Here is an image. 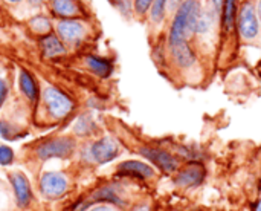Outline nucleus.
I'll use <instances>...</instances> for the list:
<instances>
[{"mask_svg": "<svg viewBox=\"0 0 261 211\" xmlns=\"http://www.w3.org/2000/svg\"><path fill=\"white\" fill-rule=\"evenodd\" d=\"M20 89L21 92L28 97L29 101H37L38 100V84L37 81L34 80V77L28 72V71H20Z\"/></svg>", "mask_w": 261, "mask_h": 211, "instance_id": "2eb2a0df", "label": "nucleus"}, {"mask_svg": "<svg viewBox=\"0 0 261 211\" xmlns=\"http://www.w3.org/2000/svg\"><path fill=\"white\" fill-rule=\"evenodd\" d=\"M40 46H41V51L44 54V57L47 58H52V57H57V55H61L66 52L63 43L60 41L58 37L55 35H44L40 41Z\"/></svg>", "mask_w": 261, "mask_h": 211, "instance_id": "dca6fc26", "label": "nucleus"}, {"mask_svg": "<svg viewBox=\"0 0 261 211\" xmlns=\"http://www.w3.org/2000/svg\"><path fill=\"white\" fill-rule=\"evenodd\" d=\"M184 2H185V0H168V6H167V9H168V11H174V9H177Z\"/></svg>", "mask_w": 261, "mask_h": 211, "instance_id": "bb28decb", "label": "nucleus"}, {"mask_svg": "<svg viewBox=\"0 0 261 211\" xmlns=\"http://www.w3.org/2000/svg\"><path fill=\"white\" fill-rule=\"evenodd\" d=\"M206 176L205 167L200 162H190L185 169L177 172L174 176V184L184 189H193L203 182Z\"/></svg>", "mask_w": 261, "mask_h": 211, "instance_id": "9d476101", "label": "nucleus"}, {"mask_svg": "<svg viewBox=\"0 0 261 211\" xmlns=\"http://www.w3.org/2000/svg\"><path fill=\"white\" fill-rule=\"evenodd\" d=\"M75 150V141L69 136H60L44 141L37 147V158L41 161L49 159H66Z\"/></svg>", "mask_w": 261, "mask_h": 211, "instance_id": "f03ea898", "label": "nucleus"}, {"mask_svg": "<svg viewBox=\"0 0 261 211\" xmlns=\"http://www.w3.org/2000/svg\"><path fill=\"white\" fill-rule=\"evenodd\" d=\"M31 26L35 32H41V34H46L50 31V21L44 17H35L31 20Z\"/></svg>", "mask_w": 261, "mask_h": 211, "instance_id": "412c9836", "label": "nucleus"}, {"mask_svg": "<svg viewBox=\"0 0 261 211\" xmlns=\"http://www.w3.org/2000/svg\"><path fill=\"white\" fill-rule=\"evenodd\" d=\"M0 136L3 139H14L17 136V130L11 124H8L5 121H0Z\"/></svg>", "mask_w": 261, "mask_h": 211, "instance_id": "5701e85b", "label": "nucleus"}, {"mask_svg": "<svg viewBox=\"0 0 261 211\" xmlns=\"http://www.w3.org/2000/svg\"><path fill=\"white\" fill-rule=\"evenodd\" d=\"M257 11H258V15H260V18H261V0L258 2V9H257Z\"/></svg>", "mask_w": 261, "mask_h": 211, "instance_id": "7c9ffc66", "label": "nucleus"}, {"mask_svg": "<svg viewBox=\"0 0 261 211\" xmlns=\"http://www.w3.org/2000/svg\"><path fill=\"white\" fill-rule=\"evenodd\" d=\"M170 51L173 54L176 64L182 69H190L196 63V54L190 48L188 43H182V44H177L174 48H170Z\"/></svg>", "mask_w": 261, "mask_h": 211, "instance_id": "ddd939ff", "label": "nucleus"}, {"mask_svg": "<svg viewBox=\"0 0 261 211\" xmlns=\"http://www.w3.org/2000/svg\"><path fill=\"white\" fill-rule=\"evenodd\" d=\"M118 155H119L118 143L110 136H104V138L95 141L92 146H89L84 159L96 162V164H107V162L113 161Z\"/></svg>", "mask_w": 261, "mask_h": 211, "instance_id": "20e7f679", "label": "nucleus"}, {"mask_svg": "<svg viewBox=\"0 0 261 211\" xmlns=\"http://www.w3.org/2000/svg\"><path fill=\"white\" fill-rule=\"evenodd\" d=\"M86 63L89 66V69L96 74L98 77L101 78H107L112 75L113 72V64L112 61H109L107 58H102V57H96V55H89L86 58Z\"/></svg>", "mask_w": 261, "mask_h": 211, "instance_id": "4468645a", "label": "nucleus"}, {"mask_svg": "<svg viewBox=\"0 0 261 211\" xmlns=\"http://www.w3.org/2000/svg\"><path fill=\"white\" fill-rule=\"evenodd\" d=\"M8 178H9V184L12 187V192H14V199H15L17 207L20 210L28 208L32 202V189H31L29 179L21 172L9 173Z\"/></svg>", "mask_w": 261, "mask_h": 211, "instance_id": "0eeeda50", "label": "nucleus"}, {"mask_svg": "<svg viewBox=\"0 0 261 211\" xmlns=\"http://www.w3.org/2000/svg\"><path fill=\"white\" fill-rule=\"evenodd\" d=\"M255 211H261V199L257 202V205H255Z\"/></svg>", "mask_w": 261, "mask_h": 211, "instance_id": "c756f323", "label": "nucleus"}, {"mask_svg": "<svg viewBox=\"0 0 261 211\" xmlns=\"http://www.w3.org/2000/svg\"><path fill=\"white\" fill-rule=\"evenodd\" d=\"M118 172L121 175H127V176H135V178H139V179H148V178H153L154 175V170L141 162V161H124L118 166Z\"/></svg>", "mask_w": 261, "mask_h": 211, "instance_id": "9b49d317", "label": "nucleus"}, {"mask_svg": "<svg viewBox=\"0 0 261 211\" xmlns=\"http://www.w3.org/2000/svg\"><path fill=\"white\" fill-rule=\"evenodd\" d=\"M95 202H110V204H115L119 207L125 205V201L122 199L121 193L118 192V189L115 185H104V187H99L98 190H95L92 195H89V198L86 201L78 204L75 207V211H84V208H87L89 205H92Z\"/></svg>", "mask_w": 261, "mask_h": 211, "instance_id": "1a4fd4ad", "label": "nucleus"}, {"mask_svg": "<svg viewBox=\"0 0 261 211\" xmlns=\"http://www.w3.org/2000/svg\"><path fill=\"white\" fill-rule=\"evenodd\" d=\"M260 23L257 9L252 2H245L239 12V32L245 40H252L258 35Z\"/></svg>", "mask_w": 261, "mask_h": 211, "instance_id": "423d86ee", "label": "nucleus"}, {"mask_svg": "<svg viewBox=\"0 0 261 211\" xmlns=\"http://www.w3.org/2000/svg\"><path fill=\"white\" fill-rule=\"evenodd\" d=\"M44 97V103H46V107H47V112L54 116V118H64L67 116L72 109H73V103L72 100L64 93L61 92L60 89L57 87H47L43 93Z\"/></svg>", "mask_w": 261, "mask_h": 211, "instance_id": "39448f33", "label": "nucleus"}, {"mask_svg": "<svg viewBox=\"0 0 261 211\" xmlns=\"http://www.w3.org/2000/svg\"><path fill=\"white\" fill-rule=\"evenodd\" d=\"M0 199H2V193H0Z\"/></svg>", "mask_w": 261, "mask_h": 211, "instance_id": "72a5a7b5", "label": "nucleus"}, {"mask_svg": "<svg viewBox=\"0 0 261 211\" xmlns=\"http://www.w3.org/2000/svg\"><path fill=\"white\" fill-rule=\"evenodd\" d=\"M6 92H8L6 84H5V81L0 78V106L3 104V101H5V98H6Z\"/></svg>", "mask_w": 261, "mask_h": 211, "instance_id": "a878e982", "label": "nucleus"}, {"mask_svg": "<svg viewBox=\"0 0 261 211\" xmlns=\"http://www.w3.org/2000/svg\"><path fill=\"white\" fill-rule=\"evenodd\" d=\"M92 130H93V123L90 121V118L89 116H81L80 121L75 126V133L76 135H81V136H86Z\"/></svg>", "mask_w": 261, "mask_h": 211, "instance_id": "aec40b11", "label": "nucleus"}, {"mask_svg": "<svg viewBox=\"0 0 261 211\" xmlns=\"http://www.w3.org/2000/svg\"><path fill=\"white\" fill-rule=\"evenodd\" d=\"M57 31L60 37L69 43H75L83 38L84 35V26L76 20H63L57 25Z\"/></svg>", "mask_w": 261, "mask_h": 211, "instance_id": "f8f14e48", "label": "nucleus"}, {"mask_svg": "<svg viewBox=\"0 0 261 211\" xmlns=\"http://www.w3.org/2000/svg\"><path fill=\"white\" fill-rule=\"evenodd\" d=\"M14 161V150L8 146H0V166H9Z\"/></svg>", "mask_w": 261, "mask_h": 211, "instance_id": "4be33fe9", "label": "nucleus"}, {"mask_svg": "<svg viewBox=\"0 0 261 211\" xmlns=\"http://www.w3.org/2000/svg\"><path fill=\"white\" fill-rule=\"evenodd\" d=\"M67 189H69L67 178L61 172H44L38 182L40 195L47 201H55L63 198L67 193Z\"/></svg>", "mask_w": 261, "mask_h": 211, "instance_id": "7ed1b4c3", "label": "nucleus"}, {"mask_svg": "<svg viewBox=\"0 0 261 211\" xmlns=\"http://www.w3.org/2000/svg\"><path fill=\"white\" fill-rule=\"evenodd\" d=\"M151 3L153 0H135V11L142 15L151 8Z\"/></svg>", "mask_w": 261, "mask_h": 211, "instance_id": "393cba45", "label": "nucleus"}, {"mask_svg": "<svg viewBox=\"0 0 261 211\" xmlns=\"http://www.w3.org/2000/svg\"><path fill=\"white\" fill-rule=\"evenodd\" d=\"M167 6H168V0H153L150 15H151V20L154 23H161L164 20Z\"/></svg>", "mask_w": 261, "mask_h": 211, "instance_id": "6ab92c4d", "label": "nucleus"}, {"mask_svg": "<svg viewBox=\"0 0 261 211\" xmlns=\"http://www.w3.org/2000/svg\"><path fill=\"white\" fill-rule=\"evenodd\" d=\"M41 0H31V3H35V5H40Z\"/></svg>", "mask_w": 261, "mask_h": 211, "instance_id": "2f4dec72", "label": "nucleus"}, {"mask_svg": "<svg viewBox=\"0 0 261 211\" xmlns=\"http://www.w3.org/2000/svg\"><path fill=\"white\" fill-rule=\"evenodd\" d=\"M236 15H237V0H223L222 21L226 31H231L234 28Z\"/></svg>", "mask_w": 261, "mask_h": 211, "instance_id": "f3484780", "label": "nucleus"}, {"mask_svg": "<svg viewBox=\"0 0 261 211\" xmlns=\"http://www.w3.org/2000/svg\"><path fill=\"white\" fill-rule=\"evenodd\" d=\"M133 211H150V208H148V205H138Z\"/></svg>", "mask_w": 261, "mask_h": 211, "instance_id": "c85d7f7f", "label": "nucleus"}, {"mask_svg": "<svg viewBox=\"0 0 261 211\" xmlns=\"http://www.w3.org/2000/svg\"><path fill=\"white\" fill-rule=\"evenodd\" d=\"M200 8L202 6L197 0H185L176 9L174 18L170 28V35H168L170 48L187 43V38L196 34V21H197Z\"/></svg>", "mask_w": 261, "mask_h": 211, "instance_id": "f257e3e1", "label": "nucleus"}, {"mask_svg": "<svg viewBox=\"0 0 261 211\" xmlns=\"http://www.w3.org/2000/svg\"><path fill=\"white\" fill-rule=\"evenodd\" d=\"M8 2H12V3H17L18 0H8Z\"/></svg>", "mask_w": 261, "mask_h": 211, "instance_id": "473e14b6", "label": "nucleus"}, {"mask_svg": "<svg viewBox=\"0 0 261 211\" xmlns=\"http://www.w3.org/2000/svg\"><path fill=\"white\" fill-rule=\"evenodd\" d=\"M222 8H223V0H208V11L214 18L222 15Z\"/></svg>", "mask_w": 261, "mask_h": 211, "instance_id": "b1692460", "label": "nucleus"}, {"mask_svg": "<svg viewBox=\"0 0 261 211\" xmlns=\"http://www.w3.org/2000/svg\"><path fill=\"white\" fill-rule=\"evenodd\" d=\"M52 9L61 17H73L78 14V6L73 0H52Z\"/></svg>", "mask_w": 261, "mask_h": 211, "instance_id": "a211bd4d", "label": "nucleus"}, {"mask_svg": "<svg viewBox=\"0 0 261 211\" xmlns=\"http://www.w3.org/2000/svg\"><path fill=\"white\" fill-rule=\"evenodd\" d=\"M139 153L168 175L177 172V169H179V161L171 153H168L165 150H161L156 147H142V149H139Z\"/></svg>", "mask_w": 261, "mask_h": 211, "instance_id": "6e6552de", "label": "nucleus"}, {"mask_svg": "<svg viewBox=\"0 0 261 211\" xmlns=\"http://www.w3.org/2000/svg\"><path fill=\"white\" fill-rule=\"evenodd\" d=\"M89 211H118L109 205H96V207H92Z\"/></svg>", "mask_w": 261, "mask_h": 211, "instance_id": "cd10ccee", "label": "nucleus"}]
</instances>
